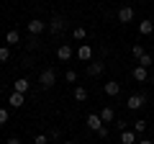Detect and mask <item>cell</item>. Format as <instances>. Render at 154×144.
Segmentation results:
<instances>
[{"instance_id":"cell-32","label":"cell","mask_w":154,"mask_h":144,"mask_svg":"<svg viewBox=\"0 0 154 144\" xmlns=\"http://www.w3.org/2000/svg\"><path fill=\"white\" fill-rule=\"evenodd\" d=\"M64 144H77V142H64Z\"/></svg>"},{"instance_id":"cell-21","label":"cell","mask_w":154,"mask_h":144,"mask_svg":"<svg viewBox=\"0 0 154 144\" xmlns=\"http://www.w3.org/2000/svg\"><path fill=\"white\" fill-rule=\"evenodd\" d=\"M134 131H136V134H144V131H146V121H144V118L134 121Z\"/></svg>"},{"instance_id":"cell-4","label":"cell","mask_w":154,"mask_h":144,"mask_svg":"<svg viewBox=\"0 0 154 144\" xmlns=\"http://www.w3.org/2000/svg\"><path fill=\"white\" fill-rule=\"evenodd\" d=\"M144 103H146V95L144 93H134V95H128V100H126L128 111H139V108H144Z\"/></svg>"},{"instance_id":"cell-15","label":"cell","mask_w":154,"mask_h":144,"mask_svg":"<svg viewBox=\"0 0 154 144\" xmlns=\"http://www.w3.org/2000/svg\"><path fill=\"white\" fill-rule=\"evenodd\" d=\"M121 144H136V131H134V129L121 131Z\"/></svg>"},{"instance_id":"cell-31","label":"cell","mask_w":154,"mask_h":144,"mask_svg":"<svg viewBox=\"0 0 154 144\" xmlns=\"http://www.w3.org/2000/svg\"><path fill=\"white\" fill-rule=\"evenodd\" d=\"M136 144H152V139H139Z\"/></svg>"},{"instance_id":"cell-29","label":"cell","mask_w":154,"mask_h":144,"mask_svg":"<svg viewBox=\"0 0 154 144\" xmlns=\"http://www.w3.org/2000/svg\"><path fill=\"white\" fill-rule=\"evenodd\" d=\"M95 134H98L100 139H105V136H108V126H103V129H98V131H95Z\"/></svg>"},{"instance_id":"cell-11","label":"cell","mask_w":154,"mask_h":144,"mask_svg":"<svg viewBox=\"0 0 154 144\" xmlns=\"http://www.w3.org/2000/svg\"><path fill=\"white\" fill-rule=\"evenodd\" d=\"M105 124H103V118H100V113H90L88 116V129L90 131H98V129H103Z\"/></svg>"},{"instance_id":"cell-1","label":"cell","mask_w":154,"mask_h":144,"mask_svg":"<svg viewBox=\"0 0 154 144\" xmlns=\"http://www.w3.org/2000/svg\"><path fill=\"white\" fill-rule=\"evenodd\" d=\"M46 28H49V21H41V18H31V21L26 23V31L31 33V36H38V33H44Z\"/></svg>"},{"instance_id":"cell-14","label":"cell","mask_w":154,"mask_h":144,"mask_svg":"<svg viewBox=\"0 0 154 144\" xmlns=\"http://www.w3.org/2000/svg\"><path fill=\"white\" fill-rule=\"evenodd\" d=\"M100 118H103V124H105V126H108V124H113V121H116V111H113V108H108V105H105L103 111H100Z\"/></svg>"},{"instance_id":"cell-8","label":"cell","mask_w":154,"mask_h":144,"mask_svg":"<svg viewBox=\"0 0 154 144\" xmlns=\"http://www.w3.org/2000/svg\"><path fill=\"white\" fill-rule=\"evenodd\" d=\"M72 57H75V49H72L69 44H62L59 49H57V59L59 62H69Z\"/></svg>"},{"instance_id":"cell-16","label":"cell","mask_w":154,"mask_h":144,"mask_svg":"<svg viewBox=\"0 0 154 144\" xmlns=\"http://www.w3.org/2000/svg\"><path fill=\"white\" fill-rule=\"evenodd\" d=\"M152 31H154V21H149V18H146V21L139 23V33H141V36H149Z\"/></svg>"},{"instance_id":"cell-18","label":"cell","mask_w":154,"mask_h":144,"mask_svg":"<svg viewBox=\"0 0 154 144\" xmlns=\"http://www.w3.org/2000/svg\"><path fill=\"white\" fill-rule=\"evenodd\" d=\"M75 100H77V103H85V100H88V88L77 85V88H75Z\"/></svg>"},{"instance_id":"cell-24","label":"cell","mask_w":154,"mask_h":144,"mask_svg":"<svg viewBox=\"0 0 154 144\" xmlns=\"http://www.w3.org/2000/svg\"><path fill=\"white\" fill-rule=\"evenodd\" d=\"M11 59V49L8 46H0V62H8Z\"/></svg>"},{"instance_id":"cell-13","label":"cell","mask_w":154,"mask_h":144,"mask_svg":"<svg viewBox=\"0 0 154 144\" xmlns=\"http://www.w3.org/2000/svg\"><path fill=\"white\" fill-rule=\"evenodd\" d=\"M8 103H11V108H21V105L26 103V95H23V93H11Z\"/></svg>"},{"instance_id":"cell-22","label":"cell","mask_w":154,"mask_h":144,"mask_svg":"<svg viewBox=\"0 0 154 144\" xmlns=\"http://www.w3.org/2000/svg\"><path fill=\"white\" fill-rule=\"evenodd\" d=\"M8 121H11V113H8V108H0V126H5Z\"/></svg>"},{"instance_id":"cell-9","label":"cell","mask_w":154,"mask_h":144,"mask_svg":"<svg viewBox=\"0 0 154 144\" xmlns=\"http://www.w3.org/2000/svg\"><path fill=\"white\" fill-rule=\"evenodd\" d=\"M103 70H105V62H88V75L90 77H100L103 75Z\"/></svg>"},{"instance_id":"cell-3","label":"cell","mask_w":154,"mask_h":144,"mask_svg":"<svg viewBox=\"0 0 154 144\" xmlns=\"http://www.w3.org/2000/svg\"><path fill=\"white\" fill-rule=\"evenodd\" d=\"M38 83H41V88H44V90L54 88V83H57V72L51 70V67H49V70H44V72H41V77H38Z\"/></svg>"},{"instance_id":"cell-2","label":"cell","mask_w":154,"mask_h":144,"mask_svg":"<svg viewBox=\"0 0 154 144\" xmlns=\"http://www.w3.org/2000/svg\"><path fill=\"white\" fill-rule=\"evenodd\" d=\"M64 26H67V18L57 13V16H51V21H49V33L51 36H59V33L64 31Z\"/></svg>"},{"instance_id":"cell-23","label":"cell","mask_w":154,"mask_h":144,"mask_svg":"<svg viewBox=\"0 0 154 144\" xmlns=\"http://www.w3.org/2000/svg\"><path fill=\"white\" fill-rule=\"evenodd\" d=\"M131 54H134V59L139 62V57L144 54V46H141V44H134V49H131Z\"/></svg>"},{"instance_id":"cell-30","label":"cell","mask_w":154,"mask_h":144,"mask_svg":"<svg viewBox=\"0 0 154 144\" xmlns=\"http://www.w3.org/2000/svg\"><path fill=\"white\" fill-rule=\"evenodd\" d=\"M5 144H21V139H18V136H11V139H8Z\"/></svg>"},{"instance_id":"cell-25","label":"cell","mask_w":154,"mask_h":144,"mask_svg":"<svg viewBox=\"0 0 154 144\" xmlns=\"http://www.w3.org/2000/svg\"><path fill=\"white\" fill-rule=\"evenodd\" d=\"M33 144H49V136L46 134H36L33 136Z\"/></svg>"},{"instance_id":"cell-10","label":"cell","mask_w":154,"mask_h":144,"mask_svg":"<svg viewBox=\"0 0 154 144\" xmlns=\"http://www.w3.org/2000/svg\"><path fill=\"white\" fill-rule=\"evenodd\" d=\"M131 77L136 80V83H146V80H149V70H146V67H141V64H136L131 70Z\"/></svg>"},{"instance_id":"cell-12","label":"cell","mask_w":154,"mask_h":144,"mask_svg":"<svg viewBox=\"0 0 154 144\" xmlns=\"http://www.w3.org/2000/svg\"><path fill=\"white\" fill-rule=\"evenodd\" d=\"M28 88H31V83H28L26 77H18L16 83H13V93H23V95H26Z\"/></svg>"},{"instance_id":"cell-17","label":"cell","mask_w":154,"mask_h":144,"mask_svg":"<svg viewBox=\"0 0 154 144\" xmlns=\"http://www.w3.org/2000/svg\"><path fill=\"white\" fill-rule=\"evenodd\" d=\"M5 44H11V46L13 44H21V33H18L16 28H11V31L5 33Z\"/></svg>"},{"instance_id":"cell-26","label":"cell","mask_w":154,"mask_h":144,"mask_svg":"<svg viewBox=\"0 0 154 144\" xmlns=\"http://www.w3.org/2000/svg\"><path fill=\"white\" fill-rule=\"evenodd\" d=\"M26 46H28V49H38V36H28Z\"/></svg>"},{"instance_id":"cell-28","label":"cell","mask_w":154,"mask_h":144,"mask_svg":"<svg viewBox=\"0 0 154 144\" xmlns=\"http://www.w3.org/2000/svg\"><path fill=\"white\" fill-rule=\"evenodd\" d=\"M113 124H116V129H118V131H126V129H128V124L121 121V118H118V121H113Z\"/></svg>"},{"instance_id":"cell-27","label":"cell","mask_w":154,"mask_h":144,"mask_svg":"<svg viewBox=\"0 0 154 144\" xmlns=\"http://www.w3.org/2000/svg\"><path fill=\"white\" fill-rule=\"evenodd\" d=\"M64 77H67V83H75V80H77V72H75V70H67Z\"/></svg>"},{"instance_id":"cell-19","label":"cell","mask_w":154,"mask_h":144,"mask_svg":"<svg viewBox=\"0 0 154 144\" xmlns=\"http://www.w3.org/2000/svg\"><path fill=\"white\" fill-rule=\"evenodd\" d=\"M72 39H75V41H82V39H88V31H85L82 26L72 28Z\"/></svg>"},{"instance_id":"cell-6","label":"cell","mask_w":154,"mask_h":144,"mask_svg":"<svg viewBox=\"0 0 154 144\" xmlns=\"http://www.w3.org/2000/svg\"><path fill=\"white\" fill-rule=\"evenodd\" d=\"M116 18H118V23H131L134 21V8L131 5H123V8H118V13H116Z\"/></svg>"},{"instance_id":"cell-5","label":"cell","mask_w":154,"mask_h":144,"mask_svg":"<svg viewBox=\"0 0 154 144\" xmlns=\"http://www.w3.org/2000/svg\"><path fill=\"white\" fill-rule=\"evenodd\" d=\"M75 54H77V59H80V62L88 64V62H93V54H95V52H93V46H90V44H80V49H77Z\"/></svg>"},{"instance_id":"cell-7","label":"cell","mask_w":154,"mask_h":144,"mask_svg":"<svg viewBox=\"0 0 154 144\" xmlns=\"http://www.w3.org/2000/svg\"><path fill=\"white\" fill-rule=\"evenodd\" d=\"M103 90H105V95H108V98H118V95H121V83L108 80V83L103 85Z\"/></svg>"},{"instance_id":"cell-20","label":"cell","mask_w":154,"mask_h":144,"mask_svg":"<svg viewBox=\"0 0 154 144\" xmlns=\"http://www.w3.org/2000/svg\"><path fill=\"white\" fill-rule=\"evenodd\" d=\"M139 64H141V67H146V70H149V67H152V54H146V52H144V54L139 57Z\"/></svg>"}]
</instances>
